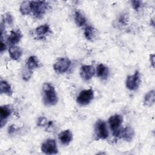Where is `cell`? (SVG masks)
I'll return each mask as SVG.
<instances>
[{
  "instance_id": "cell-1",
  "label": "cell",
  "mask_w": 155,
  "mask_h": 155,
  "mask_svg": "<svg viewBox=\"0 0 155 155\" xmlns=\"http://www.w3.org/2000/svg\"><path fill=\"white\" fill-rule=\"evenodd\" d=\"M44 102L49 105H54L58 101L56 91L53 85L49 83H45L42 87Z\"/></svg>"
},
{
  "instance_id": "cell-2",
  "label": "cell",
  "mask_w": 155,
  "mask_h": 155,
  "mask_svg": "<svg viewBox=\"0 0 155 155\" xmlns=\"http://www.w3.org/2000/svg\"><path fill=\"white\" fill-rule=\"evenodd\" d=\"M31 11L36 18H41L48 9V4L45 1H30Z\"/></svg>"
},
{
  "instance_id": "cell-3",
  "label": "cell",
  "mask_w": 155,
  "mask_h": 155,
  "mask_svg": "<svg viewBox=\"0 0 155 155\" xmlns=\"http://www.w3.org/2000/svg\"><path fill=\"white\" fill-rule=\"evenodd\" d=\"M94 97V92L91 88L84 90L80 92L76 98V102L82 106L87 105L90 103Z\"/></svg>"
},
{
  "instance_id": "cell-4",
  "label": "cell",
  "mask_w": 155,
  "mask_h": 155,
  "mask_svg": "<svg viewBox=\"0 0 155 155\" xmlns=\"http://www.w3.org/2000/svg\"><path fill=\"white\" fill-rule=\"evenodd\" d=\"M71 65V61L67 58H59L53 65V68L57 73H64L68 70Z\"/></svg>"
},
{
  "instance_id": "cell-5",
  "label": "cell",
  "mask_w": 155,
  "mask_h": 155,
  "mask_svg": "<svg viewBox=\"0 0 155 155\" xmlns=\"http://www.w3.org/2000/svg\"><path fill=\"white\" fill-rule=\"evenodd\" d=\"M94 130L96 135L99 139H105L108 137V131L107 124L103 120L99 119L96 122Z\"/></svg>"
},
{
  "instance_id": "cell-6",
  "label": "cell",
  "mask_w": 155,
  "mask_h": 155,
  "mask_svg": "<svg viewBox=\"0 0 155 155\" xmlns=\"http://www.w3.org/2000/svg\"><path fill=\"white\" fill-rule=\"evenodd\" d=\"M122 117L119 114L113 115L109 118L108 123L114 136L117 137V134L120 130V126L122 125Z\"/></svg>"
},
{
  "instance_id": "cell-7",
  "label": "cell",
  "mask_w": 155,
  "mask_h": 155,
  "mask_svg": "<svg viewBox=\"0 0 155 155\" xmlns=\"http://www.w3.org/2000/svg\"><path fill=\"white\" fill-rule=\"evenodd\" d=\"M140 84V76L138 71H135L134 74L128 76L126 80V87L130 90H136Z\"/></svg>"
},
{
  "instance_id": "cell-8",
  "label": "cell",
  "mask_w": 155,
  "mask_h": 155,
  "mask_svg": "<svg viewBox=\"0 0 155 155\" xmlns=\"http://www.w3.org/2000/svg\"><path fill=\"white\" fill-rule=\"evenodd\" d=\"M41 151L47 154H54L58 153L56 143L54 139L46 140L41 145Z\"/></svg>"
},
{
  "instance_id": "cell-9",
  "label": "cell",
  "mask_w": 155,
  "mask_h": 155,
  "mask_svg": "<svg viewBox=\"0 0 155 155\" xmlns=\"http://www.w3.org/2000/svg\"><path fill=\"white\" fill-rule=\"evenodd\" d=\"M95 70L92 65H85L81 67L80 74L82 79L85 81L90 80L94 74Z\"/></svg>"
},
{
  "instance_id": "cell-10",
  "label": "cell",
  "mask_w": 155,
  "mask_h": 155,
  "mask_svg": "<svg viewBox=\"0 0 155 155\" xmlns=\"http://www.w3.org/2000/svg\"><path fill=\"white\" fill-rule=\"evenodd\" d=\"M11 114V109L8 105L1 106L0 108V116H1V127L2 128L6 123L7 119Z\"/></svg>"
},
{
  "instance_id": "cell-11",
  "label": "cell",
  "mask_w": 155,
  "mask_h": 155,
  "mask_svg": "<svg viewBox=\"0 0 155 155\" xmlns=\"http://www.w3.org/2000/svg\"><path fill=\"white\" fill-rule=\"evenodd\" d=\"M133 136L134 131L131 128L129 127H127L122 130H120L117 136V137H122L127 141H130L132 140Z\"/></svg>"
},
{
  "instance_id": "cell-12",
  "label": "cell",
  "mask_w": 155,
  "mask_h": 155,
  "mask_svg": "<svg viewBox=\"0 0 155 155\" xmlns=\"http://www.w3.org/2000/svg\"><path fill=\"white\" fill-rule=\"evenodd\" d=\"M22 36V35L20 30H12L10 32V35L8 38V42L12 45H15L20 41Z\"/></svg>"
},
{
  "instance_id": "cell-13",
  "label": "cell",
  "mask_w": 155,
  "mask_h": 155,
  "mask_svg": "<svg viewBox=\"0 0 155 155\" xmlns=\"http://www.w3.org/2000/svg\"><path fill=\"white\" fill-rule=\"evenodd\" d=\"M59 139L64 145H68L72 140L73 134L69 130H66L59 133Z\"/></svg>"
},
{
  "instance_id": "cell-14",
  "label": "cell",
  "mask_w": 155,
  "mask_h": 155,
  "mask_svg": "<svg viewBox=\"0 0 155 155\" xmlns=\"http://www.w3.org/2000/svg\"><path fill=\"white\" fill-rule=\"evenodd\" d=\"M96 74L102 79H107L109 76V69L103 64H100L97 67Z\"/></svg>"
},
{
  "instance_id": "cell-15",
  "label": "cell",
  "mask_w": 155,
  "mask_h": 155,
  "mask_svg": "<svg viewBox=\"0 0 155 155\" xmlns=\"http://www.w3.org/2000/svg\"><path fill=\"white\" fill-rule=\"evenodd\" d=\"M9 54L13 60H18L21 58L22 54V51L21 48L16 46H12L9 48Z\"/></svg>"
},
{
  "instance_id": "cell-16",
  "label": "cell",
  "mask_w": 155,
  "mask_h": 155,
  "mask_svg": "<svg viewBox=\"0 0 155 155\" xmlns=\"http://www.w3.org/2000/svg\"><path fill=\"white\" fill-rule=\"evenodd\" d=\"M155 101V92L154 90H151L148 92L144 97V105L148 107H151L154 104Z\"/></svg>"
},
{
  "instance_id": "cell-17",
  "label": "cell",
  "mask_w": 155,
  "mask_h": 155,
  "mask_svg": "<svg viewBox=\"0 0 155 155\" xmlns=\"http://www.w3.org/2000/svg\"><path fill=\"white\" fill-rule=\"evenodd\" d=\"M0 91L1 93H4L9 96H12L13 93V91L12 90L11 86L9 84H8L7 82L5 81H1V85H0Z\"/></svg>"
},
{
  "instance_id": "cell-18",
  "label": "cell",
  "mask_w": 155,
  "mask_h": 155,
  "mask_svg": "<svg viewBox=\"0 0 155 155\" xmlns=\"http://www.w3.org/2000/svg\"><path fill=\"white\" fill-rule=\"evenodd\" d=\"M49 31L50 27L47 24H44L38 27L35 30V33L39 38H43L44 36L48 33Z\"/></svg>"
},
{
  "instance_id": "cell-19",
  "label": "cell",
  "mask_w": 155,
  "mask_h": 155,
  "mask_svg": "<svg viewBox=\"0 0 155 155\" xmlns=\"http://www.w3.org/2000/svg\"><path fill=\"white\" fill-rule=\"evenodd\" d=\"M74 20L76 24L79 27L83 26L86 22V18L85 15L79 10L75 12Z\"/></svg>"
},
{
  "instance_id": "cell-20",
  "label": "cell",
  "mask_w": 155,
  "mask_h": 155,
  "mask_svg": "<svg viewBox=\"0 0 155 155\" xmlns=\"http://www.w3.org/2000/svg\"><path fill=\"white\" fill-rule=\"evenodd\" d=\"M27 68L30 70H32L34 68L39 67V61L38 58L35 56H31L28 58L27 61Z\"/></svg>"
},
{
  "instance_id": "cell-21",
  "label": "cell",
  "mask_w": 155,
  "mask_h": 155,
  "mask_svg": "<svg viewBox=\"0 0 155 155\" xmlns=\"http://www.w3.org/2000/svg\"><path fill=\"white\" fill-rule=\"evenodd\" d=\"M19 10L21 13L24 15L30 14L31 12L30 1H23L20 5Z\"/></svg>"
},
{
  "instance_id": "cell-22",
  "label": "cell",
  "mask_w": 155,
  "mask_h": 155,
  "mask_svg": "<svg viewBox=\"0 0 155 155\" xmlns=\"http://www.w3.org/2000/svg\"><path fill=\"white\" fill-rule=\"evenodd\" d=\"M95 30L92 26L88 25L85 28L84 35L87 39L89 41H92L95 37Z\"/></svg>"
},
{
  "instance_id": "cell-23",
  "label": "cell",
  "mask_w": 155,
  "mask_h": 155,
  "mask_svg": "<svg viewBox=\"0 0 155 155\" xmlns=\"http://www.w3.org/2000/svg\"><path fill=\"white\" fill-rule=\"evenodd\" d=\"M12 23H13V18L11 14L9 12H7L5 14H4L3 16L2 24L4 25L5 24H7L8 25H12Z\"/></svg>"
},
{
  "instance_id": "cell-24",
  "label": "cell",
  "mask_w": 155,
  "mask_h": 155,
  "mask_svg": "<svg viewBox=\"0 0 155 155\" xmlns=\"http://www.w3.org/2000/svg\"><path fill=\"white\" fill-rule=\"evenodd\" d=\"M31 74H32L31 70H30L28 69L26 70H24V71L22 73L23 79L25 81H28V79L30 78V77L31 76Z\"/></svg>"
},
{
  "instance_id": "cell-25",
  "label": "cell",
  "mask_w": 155,
  "mask_h": 155,
  "mask_svg": "<svg viewBox=\"0 0 155 155\" xmlns=\"http://www.w3.org/2000/svg\"><path fill=\"white\" fill-rule=\"evenodd\" d=\"M47 120L45 117H40L38 119L37 125L39 127H44L47 124Z\"/></svg>"
},
{
  "instance_id": "cell-26",
  "label": "cell",
  "mask_w": 155,
  "mask_h": 155,
  "mask_svg": "<svg viewBox=\"0 0 155 155\" xmlns=\"http://www.w3.org/2000/svg\"><path fill=\"white\" fill-rule=\"evenodd\" d=\"M131 4H132V6L133 7V8L136 10H138V9L141 6V4L142 2L140 1H137V0H134L131 1Z\"/></svg>"
},
{
  "instance_id": "cell-27",
  "label": "cell",
  "mask_w": 155,
  "mask_h": 155,
  "mask_svg": "<svg viewBox=\"0 0 155 155\" xmlns=\"http://www.w3.org/2000/svg\"><path fill=\"white\" fill-rule=\"evenodd\" d=\"M127 16H125V15H120V17L118 19V22L120 24H122V25H125L127 24Z\"/></svg>"
},
{
  "instance_id": "cell-28",
  "label": "cell",
  "mask_w": 155,
  "mask_h": 155,
  "mask_svg": "<svg viewBox=\"0 0 155 155\" xmlns=\"http://www.w3.org/2000/svg\"><path fill=\"white\" fill-rule=\"evenodd\" d=\"M7 48L6 44L5 43V42L3 41V39L1 38V52L2 53L3 51H4Z\"/></svg>"
},
{
  "instance_id": "cell-29",
  "label": "cell",
  "mask_w": 155,
  "mask_h": 155,
  "mask_svg": "<svg viewBox=\"0 0 155 155\" xmlns=\"http://www.w3.org/2000/svg\"><path fill=\"white\" fill-rule=\"evenodd\" d=\"M150 63L151 64V65L153 66V67H154V54H151L150 56Z\"/></svg>"
},
{
  "instance_id": "cell-30",
  "label": "cell",
  "mask_w": 155,
  "mask_h": 155,
  "mask_svg": "<svg viewBox=\"0 0 155 155\" xmlns=\"http://www.w3.org/2000/svg\"><path fill=\"white\" fill-rule=\"evenodd\" d=\"M15 130H16L15 127H14V125H11V126L9 127L8 130V133H9L10 134H13V133L15 131Z\"/></svg>"
}]
</instances>
